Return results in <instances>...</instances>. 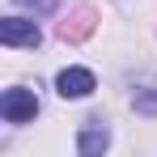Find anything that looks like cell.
<instances>
[{
    "instance_id": "277c9868",
    "label": "cell",
    "mask_w": 157,
    "mask_h": 157,
    "mask_svg": "<svg viewBox=\"0 0 157 157\" xmlns=\"http://www.w3.org/2000/svg\"><path fill=\"white\" fill-rule=\"evenodd\" d=\"M106 144H110V132L102 128V119H89V123L81 128V136H77V153H85V157L106 153Z\"/></svg>"
},
{
    "instance_id": "6da1fadb",
    "label": "cell",
    "mask_w": 157,
    "mask_h": 157,
    "mask_svg": "<svg viewBox=\"0 0 157 157\" xmlns=\"http://www.w3.org/2000/svg\"><path fill=\"white\" fill-rule=\"evenodd\" d=\"M0 115H4V123H30L38 115L34 89H4L0 94Z\"/></svg>"
},
{
    "instance_id": "5b68a950",
    "label": "cell",
    "mask_w": 157,
    "mask_h": 157,
    "mask_svg": "<svg viewBox=\"0 0 157 157\" xmlns=\"http://www.w3.org/2000/svg\"><path fill=\"white\" fill-rule=\"evenodd\" d=\"M17 4H26V9H34V13H51L55 0H17Z\"/></svg>"
},
{
    "instance_id": "3957f363",
    "label": "cell",
    "mask_w": 157,
    "mask_h": 157,
    "mask_svg": "<svg viewBox=\"0 0 157 157\" xmlns=\"http://www.w3.org/2000/svg\"><path fill=\"white\" fill-rule=\"evenodd\" d=\"M94 85H98V81H94L89 68H64V72L55 77V94H59V98H89Z\"/></svg>"
},
{
    "instance_id": "7a4b0ae2",
    "label": "cell",
    "mask_w": 157,
    "mask_h": 157,
    "mask_svg": "<svg viewBox=\"0 0 157 157\" xmlns=\"http://www.w3.org/2000/svg\"><path fill=\"white\" fill-rule=\"evenodd\" d=\"M38 26L26 21V17H4L0 21V43L4 47H38Z\"/></svg>"
}]
</instances>
